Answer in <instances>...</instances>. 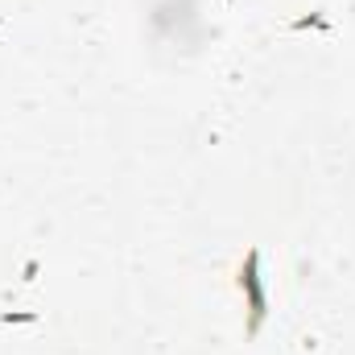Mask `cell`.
<instances>
[{"label":"cell","instance_id":"cell-1","mask_svg":"<svg viewBox=\"0 0 355 355\" xmlns=\"http://www.w3.org/2000/svg\"><path fill=\"white\" fill-rule=\"evenodd\" d=\"M236 285L244 293V306H248V322H244V335L257 339L261 327L268 318V293H265V277H261V248H248L244 261L236 268Z\"/></svg>","mask_w":355,"mask_h":355},{"label":"cell","instance_id":"cell-2","mask_svg":"<svg viewBox=\"0 0 355 355\" xmlns=\"http://www.w3.org/2000/svg\"><path fill=\"white\" fill-rule=\"evenodd\" d=\"M293 29H331V21H327L322 12H310V17H297Z\"/></svg>","mask_w":355,"mask_h":355},{"label":"cell","instance_id":"cell-3","mask_svg":"<svg viewBox=\"0 0 355 355\" xmlns=\"http://www.w3.org/2000/svg\"><path fill=\"white\" fill-rule=\"evenodd\" d=\"M0 322H37V314L33 310H8V314H0Z\"/></svg>","mask_w":355,"mask_h":355}]
</instances>
